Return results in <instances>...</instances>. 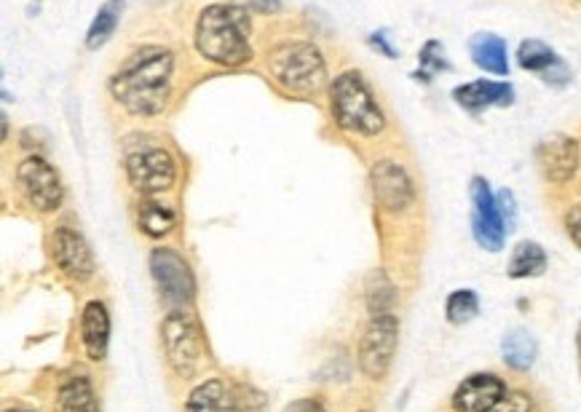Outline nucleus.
<instances>
[{
  "label": "nucleus",
  "instance_id": "obj_1",
  "mask_svg": "<svg viewBox=\"0 0 581 412\" xmlns=\"http://www.w3.org/2000/svg\"><path fill=\"white\" fill-rule=\"evenodd\" d=\"M175 57L164 46H142L124 59L110 78L113 97L132 116H156L166 108Z\"/></svg>",
  "mask_w": 581,
  "mask_h": 412
},
{
  "label": "nucleus",
  "instance_id": "obj_2",
  "mask_svg": "<svg viewBox=\"0 0 581 412\" xmlns=\"http://www.w3.org/2000/svg\"><path fill=\"white\" fill-rule=\"evenodd\" d=\"M249 33L252 22L247 9L236 3H212L201 11L196 22V49L215 65L239 67L252 59Z\"/></svg>",
  "mask_w": 581,
  "mask_h": 412
},
{
  "label": "nucleus",
  "instance_id": "obj_3",
  "mask_svg": "<svg viewBox=\"0 0 581 412\" xmlns=\"http://www.w3.org/2000/svg\"><path fill=\"white\" fill-rule=\"evenodd\" d=\"M268 73L279 89L295 97H311L327 81V65L314 43L287 41L268 54Z\"/></svg>",
  "mask_w": 581,
  "mask_h": 412
},
{
  "label": "nucleus",
  "instance_id": "obj_4",
  "mask_svg": "<svg viewBox=\"0 0 581 412\" xmlns=\"http://www.w3.org/2000/svg\"><path fill=\"white\" fill-rule=\"evenodd\" d=\"M330 108L338 126L349 129L354 134L375 137L383 132L386 116L378 108L373 91L365 83V78L354 70L341 73L330 86Z\"/></svg>",
  "mask_w": 581,
  "mask_h": 412
},
{
  "label": "nucleus",
  "instance_id": "obj_5",
  "mask_svg": "<svg viewBox=\"0 0 581 412\" xmlns=\"http://www.w3.org/2000/svg\"><path fill=\"white\" fill-rule=\"evenodd\" d=\"M161 343H164L166 362L175 370L177 378L191 380L204 356V340L191 311L175 308L166 314L161 324Z\"/></svg>",
  "mask_w": 581,
  "mask_h": 412
},
{
  "label": "nucleus",
  "instance_id": "obj_6",
  "mask_svg": "<svg viewBox=\"0 0 581 412\" xmlns=\"http://www.w3.org/2000/svg\"><path fill=\"white\" fill-rule=\"evenodd\" d=\"M124 166L126 177L142 196H156V193H164L175 185V158L169 150L158 148V145H142L137 150H129Z\"/></svg>",
  "mask_w": 581,
  "mask_h": 412
},
{
  "label": "nucleus",
  "instance_id": "obj_7",
  "mask_svg": "<svg viewBox=\"0 0 581 412\" xmlns=\"http://www.w3.org/2000/svg\"><path fill=\"white\" fill-rule=\"evenodd\" d=\"M150 273L156 281L161 300L175 311V308H188L196 295V281L183 257L175 249L158 247L150 252Z\"/></svg>",
  "mask_w": 581,
  "mask_h": 412
},
{
  "label": "nucleus",
  "instance_id": "obj_8",
  "mask_svg": "<svg viewBox=\"0 0 581 412\" xmlns=\"http://www.w3.org/2000/svg\"><path fill=\"white\" fill-rule=\"evenodd\" d=\"M399 322L394 314H378L370 319L359 343V367L367 378L381 380L389 372L397 354Z\"/></svg>",
  "mask_w": 581,
  "mask_h": 412
},
{
  "label": "nucleus",
  "instance_id": "obj_9",
  "mask_svg": "<svg viewBox=\"0 0 581 412\" xmlns=\"http://www.w3.org/2000/svg\"><path fill=\"white\" fill-rule=\"evenodd\" d=\"M469 196H472V233L477 244L488 252H498L504 247V239H507V223H504V215L498 209V198L493 196L488 180L482 177H474L472 185H469Z\"/></svg>",
  "mask_w": 581,
  "mask_h": 412
},
{
  "label": "nucleus",
  "instance_id": "obj_10",
  "mask_svg": "<svg viewBox=\"0 0 581 412\" xmlns=\"http://www.w3.org/2000/svg\"><path fill=\"white\" fill-rule=\"evenodd\" d=\"M19 190L25 198L38 209V212H54L62 204V180H59L57 169L41 156L25 158L17 169Z\"/></svg>",
  "mask_w": 581,
  "mask_h": 412
},
{
  "label": "nucleus",
  "instance_id": "obj_11",
  "mask_svg": "<svg viewBox=\"0 0 581 412\" xmlns=\"http://www.w3.org/2000/svg\"><path fill=\"white\" fill-rule=\"evenodd\" d=\"M370 185L375 201L389 212H402L413 204V182L397 161H378L370 172Z\"/></svg>",
  "mask_w": 581,
  "mask_h": 412
},
{
  "label": "nucleus",
  "instance_id": "obj_12",
  "mask_svg": "<svg viewBox=\"0 0 581 412\" xmlns=\"http://www.w3.org/2000/svg\"><path fill=\"white\" fill-rule=\"evenodd\" d=\"M51 249H54V260H57L59 271L70 276L75 281H89L94 276V255L86 239L81 233H75L73 228H57L54 239H51Z\"/></svg>",
  "mask_w": 581,
  "mask_h": 412
},
{
  "label": "nucleus",
  "instance_id": "obj_13",
  "mask_svg": "<svg viewBox=\"0 0 581 412\" xmlns=\"http://www.w3.org/2000/svg\"><path fill=\"white\" fill-rule=\"evenodd\" d=\"M507 396L504 380L493 372H477L456 388L453 394V410L456 412H493L501 399Z\"/></svg>",
  "mask_w": 581,
  "mask_h": 412
},
{
  "label": "nucleus",
  "instance_id": "obj_14",
  "mask_svg": "<svg viewBox=\"0 0 581 412\" xmlns=\"http://www.w3.org/2000/svg\"><path fill=\"white\" fill-rule=\"evenodd\" d=\"M536 158H539V166L544 177L555 185H563L576 174V166H579V145L571 137L565 134H549L539 142L536 148Z\"/></svg>",
  "mask_w": 581,
  "mask_h": 412
},
{
  "label": "nucleus",
  "instance_id": "obj_15",
  "mask_svg": "<svg viewBox=\"0 0 581 412\" xmlns=\"http://www.w3.org/2000/svg\"><path fill=\"white\" fill-rule=\"evenodd\" d=\"M453 99H456L461 108L477 116V113L488 108H507V105H512L515 102V89L507 81H485L482 78V81L458 86L453 91Z\"/></svg>",
  "mask_w": 581,
  "mask_h": 412
},
{
  "label": "nucleus",
  "instance_id": "obj_16",
  "mask_svg": "<svg viewBox=\"0 0 581 412\" xmlns=\"http://www.w3.org/2000/svg\"><path fill=\"white\" fill-rule=\"evenodd\" d=\"M241 396V388L228 386L220 378H209L193 388L185 412H244Z\"/></svg>",
  "mask_w": 581,
  "mask_h": 412
},
{
  "label": "nucleus",
  "instance_id": "obj_17",
  "mask_svg": "<svg viewBox=\"0 0 581 412\" xmlns=\"http://www.w3.org/2000/svg\"><path fill=\"white\" fill-rule=\"evenodd\" d=\"M517 62L523 70L539 73L541 78L552 86H563L571 78V70L563 59L557 57L555 51L549 49L547 43L541 41H523L517 49Z\"/></svg>",
  "mask_w": 581,
  "mask_h": 412
},
{
  "label": "nucleus",
  "instance_id": "obj_18",
  "mask_svg": "<svg viewBox=\"0 0 581 412\" xmlns=\"http://www.w3.org/2000/svg\"><path fill=\"white\" fill-rule=\"evenodd\" d=\"M81 338L83 348H86V356L92 362H102L105 354H108L110 343V316L108 308L100 300H92V303H86V308H83Z\"/></svg>",
  "mask_w": 581,
  "mask_h": 412
},
{
  "label": "nucleus",
  "instance_id": "obj_19",
  "mask_svg": "<svg viewBox=\"0 0 581 412\" xmlns=\"http://www.w3.org/2000/svg\"><path fill=\"white\" fill-rule=\"evenodd\" d=\"M469 54H472L474 65L485 70L490 75H507L509 59H507V43L504 38H498L493 33H477L469 41Z\"/></svg>",
  "mask_w": 581,
  "mask_h": 412
},
{
  "label": "nucleus",
  "instance_id": "obj_20",
  "mask_svg": "<svg viewBox=\"0 0 581 412\" xmlns=\"http://www.w3.org/2000/svg\"><path fill=\"white\" fill-rule=\"evenodd\" d=\"M57 412H100V399L94 394L92 380L86 375H73L59 386Z\"/></svg>",
  "mask_w": 581,
  "mask_h": 412
},
{
  "label": "nucleus",
  "instance_id": "obj_21",
  "mask_svg": "<svg viewBox=\"0 0 581 412\" xmlns=\"http://www.w3.org/2000/svg\"><path fill=\"white\" fill-rule=\"evenodd\" d=\"M137 223H140V231L150 239H161L166 233L172 231L177 223V212L169 204H161L153 196L142 198L140 206H137Z\"/></svg>",
  "mask_w": 581,
  "mask_h": 412
},
{
  "label": "nucleus",
  "instance_id": "obj_22",
  "mask_svg": "<svg viewBox=\"0 0 581 412\" xmlns=\"http://www.w3.org/2000/svg\"><path fill=\"white\" fill-rule=\"evenodd\" d=\"M547 271V252L536 241H520L509 257L507 273L512 279H531Z\"/></svg>",
  "mask_w": 581,
  "mask_h": 412
},
{
  "label": "nucleus",
  "instance_id": "obj_23",
  "mask_svg": "<svg viewBox=\"0 0 581 412\" xmlns=\"http://www.w3.org/2000/svg\"><path fill=\"white\" fill-rule=\"evenodd\" d=\"M121 11H124V0H108L100 11H97V17H94L92 27H89V33H86V49H102L105 43L113 38L116 33L118 22H121Z\"/></svg>",
  "mask_w": 581,
  "mask_h": 412
},
{
  "label": "nucleus",
  "instance_id": "obj_24",
  "mask_svg": "<svg viewBox=\"0 0 581 412\" xmlns=\"http://www.w3.org/2000/svg\"><path fill=\"white\" fill-rule=\"evenodd\" d=\"M501 354L512 370H528L536 362V340L531 332L512 330L507 332V338L501 340Z\"/></svg>",
  "mask_w": 581,
  "mask_h": 412
},
{
  "label": "nucleus",
  "instance_id": "obj_25",
  "mask_svg": "<svg viewBox=\"0 0 581 412\" xmlns=\"http://www.w3.org/2000/svg\"><path fill=\"white\" fill-rule=\"evenodd\" d=\"M477 314H480V300H477L472 289H456L445 303V316H448L450 324L472 322Z\"/></svg>",
  "mask_w": 581,
  "mask_h": 412
},
{
  "label": "nucleus",
  "instance_id": "obj_26",
  "mask_svg": "<svg viewBox=\"0 0 581 412\" xmlns=\"http://www.w3.org/2000/svg\"><path fill=\"white\" fill-rule=\"evenodd\" d=\"M391 303H394V287H391L389 279L381 271L373 273L370 284H367V305H370L373 316L389 314Z\"/></svg>",
  "mask_w": 581,
  "mask_h": 412
},
{
  "label": "nucleus",
  "instance_id": "obj_27",
  "mask_svg": "<svg viewBox=\"0 0 581 412\" xmlns=\"http://www.w3.org/2000/svg\"><path fill=\"white\" fill-rule=\"evenodd\" d=\"M421 67H424V73H418V78L424 75V81H429V75L442 73V70H450V62L445 59V51L437 41H429L421 49Z\"/></svg>",
  "mask_w": 581,
  "mask_h": 412
},
{
  "label": "nucleus",
  "instance_id": "obj_28",
  "mask_svg": "<svg viewBox=\"0 0 581 412\" xmlns=\"http://www.w3.org/2000/svg\"><path fill=\"white\" fill-rule=\"evenodd\" d=\"M493 412H533V402L523 391H512V394L507 391V396L493 407Z\"/></svg>",
  "mask_w": 581,
  "mask_h": 412
},
{
  "label": "nucleus",
  "instance_id": "obj_29",
  "mask_svg": "<svg viewBox=\"0 0 581 412\" xmlns=\"http://www.w3.org/2000/svg\"><path fill=\"white\" fill-rule=\"evenodd\" d=\"M496 198H498V209H501V215H504V223H507V228H512L517 220L515 196H512L509 190H501V193H496Z\"/></svg>",
  "mask_w": 581,
  "mask_h": 412
},
{
  "label": "nucleus",
  "instance_id": "obj_30",
  "mask_svg": "<svg viewBox=\"0 0 581 412\" xmlns=\"http://www.w3.org/2000/svg\"><path fill=\"white\" fill-rule=\"evenodd\" d=\"M565 228H568V236L573 239V244L581 247V204L573 206L571 212L565 215Z\"/></svg>",
  "mask_w": 581,
  "mask_h": 412
},
{
  "label": "nucleus",
  "instance_id": "obj_31",
  "mask_svg": "<svg viewBox=\"0 0 581 412\" xmlns=\"http://www.w3.org/2000/svg\"><path fill=\"white\" fill-rule=\"evenodd\" d=\"M284 412H324V407L319 399H311V396H306V399H298V402L287 404V410Z\"/></svg>",
  "mask_w": 581,
  "mask_h": 412
},
{
  "label": "nucleus",
  "instance_id": "obj_32",
  "mask_svg": "<svg viewBox=\"0 0 581 412\" xmlns=\"http://www.w3.org/2000/svg\"><path fill=\"white\" fill-rule=\"evenodd\" d=\"M236 6L252 11H276L279 9V0H236Z\"/></svg>",
  "mask_w": 581,
  "mask_h": 412
},
{
  "label": "nucleus",
  "instance_id": "obj_33",
  "mask_svg": "<svg viewBox=\"0 0 581 412\" xmlns=\"http://www.w3.org/2000/svg\"><path fill=\"white\" fill-rule=\"evenodd\" d=\"M370 43H373L375 49H381L383 54H386V57H397V51L391 49L389 41H386V35H383V33H375L373 38H370Z\"/></svg>",
  "mask_w": 581,
  "mask_h": 412
},
{
  "label": "nucleus",
  "instance_id": "obj_34",
  "mask_svg": "<svg viewBox=\"0 0 581 412\" xmlns=\"http://www.w3.org/2000/svg\"><path fill=\"white\" fill-rule=\"evenodd\" d=\"M576 346H579V367H581V330H579V338H576Z\"/></svg>",
  "mask_w": 581,
  "mask_h": 412
},
{
  "label": "nucleus",
  "instance_id": "obj_35",
  "mask_svg": "<svg viewBox=\"0 0 581 412\" xmlns=\"http://www.w3.org/2000/svg\"><path fill=\"white\" fill-rule=\"evenodd\" d=\"M6 412H30V410H6Z\"/></svg>",
  "mask_w": 581,
  "mask_h": 412
}]
</instances>
